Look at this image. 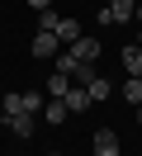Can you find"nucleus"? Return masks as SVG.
I'll return each mask as SVG.
<instances>
[{
  "label": "nucleus",
  "instance_id": "obj_2",
  "mask_svg": "<svg viewBox=\"0 0 142 156\" xmlns=\"http://www.w3.org/2000/svg\"><path fill=\"white\" fill-rule=\"evenodd\" d=\"M0 123H5L14 137H33V133H38V118H33V114H5Z\"/></svg>",
  "mask_w": 142,
  "mask_h": 156
},
{
  "label": "nucleus",
  "instance_id": "obj_15",
  "mask_svg": "<svg viewBox=\"0 0 142 156\" xmlns=\"http://www.w3.org/2000/svg\"><path fill=\"white\" fill-rule=\"evenodd\" d=\"M85 90H90V104H100V99H109V80H104V76H95V80H90Z\"/></svg>",
  "mask_w": 142,
  "mask_h": 156
},
{
  "label": "nucleus",
  "instance_id": "obj_4",
  "mask_svg": "<svg viewBox=\"0 0 142 156\" xmlns=\"http://www.w3.org/2000/svg\"><path fill=\"white\" fill-rule=\"evenodd\" d=\"M90 147H95V156H118V133L114 128H100Z\"/></svg>",
  "mask_w": 142,
  "mask_h": 156
},
{
  "label": "nucleus",
  "instance_id": "obj_6",
  "mask_svg": "<svg viewBox=\"0 0 142 156\" xmlns=\"http://www.w3.org/2000/svg\"><path fill=\"white\" fill-rule=\"evenodd\" d=\"M71 57L76 62H95V57H100V38H85V33H81V38L71 43Z\"/></svg>",
  "mask_w": 142,
  "mask_h": 156
},
{
  "label": "nucleus",
  "instance_id": "obj_1",
  "mask_svg": "<svg viewBox=\"0 0 142 156\" xmlns=\"http://www.w3.org/2000/svg\"><path fill=\"white\" fill-rule=\"evenodd\" d=\"M133 5H137V0H109V5L100 10V24L104 29H109V24H128L133 19Z\"/></svg>",
  "mask_w": 142,
  "mask_h": 156
},
{
  "label": "nucleus",
  "instance_id": "obj_18",
  "mask_svg": "<svg viewBox=\"0 0 142 156\" xmlns=\"http://www.w3.org/2000/svg\"><path fill=\"white\" fill-rule=\"evenodd\" d=\"M28 5H33V10H47V5H52V0H28Z\"/></svg>",
  "mask_w": 142,
  "mask_h": 156
},
{
  "label": "nucleus",
  "instance_id": "obj_12",
  "mask_svg": "<svg viewBox=\"0 0 142 156\" xmlns=\"http://www.w3.org/2000/svg\"><path fill=\"white\" fill-rule=\"evenodd\" d=\"M123 99H128L133 109L142 104V76H128V80H123Z\"/></svg>",
  "mask_w": 142,
  "mask_h": 156
},
{
  "label": "nucleus",
  "instance_id": "obj_8",
  "mask_svg": "<svg viewBox=\"0 0 142 156\" xmlns=\"http://www.w3.org/2000/svg\"><path fill=\"white\" fill-rule=\"evenodd\" d=\"M43 118H47V123H66V118H71L66 99H47V104H43Z\"/></svg>",
  "mask_w": 142,
  "mask_h": 156
},
{
  "label": "nucleus",
  "instance_id": "obj_21",
  "mask_svg": "<svg viewBox=\"0 0 142 156\" xmlns=\"http://www.w3.org/2000/svg\"><path fill=\"white\" fill-rule=\"evenodd\" d=\"M47 156H62V151H47Z\"/></svg>",
  "mask_w": 142,
  "mask_h": 156
},
{
  "label": "nucleus",
  "instance_id": "obj_20",
  "mask_svg": "<svg viewBox=\"0 0 142 156\" xmlns=\"http://www.w3.org/2000/svg\"><path fill=\"white\" fill-rule=\"evenodd\" d=\"M137 123H142V104H137Z\"/></svg>",
  "mask_w": 142,
  "mask_h": 156
},
{
  "label": "nucleus",
  "instance_id": "obj_11",
  "mask_svg": "<svg viewBox=\"0 0 142 156\" xmlns=\"http://www.w3.org/2000/svg\"><path fill=\"white\" fill-rule=\"evenodd\" d=\"M43 104H47V95H43V90H24V114H43Z\"/></svg>",
  "mask_w": 142,
  "mask_h": 156
},
{
  "label": "nucleus",
  "instance_id": "obj_19",
  "mask_svg": "<svg viewBox=\"0 0 142 156\" xmlns=\"http://www.w3.org/2000/svg\"><path fill=\"white\" fill-rule=\"evenodd\" d=\"M137 43H142V24H137Z\"/></svg>",
  "mask_w": 142,
  "mask_h": 156
},
{
  "label": "nucleus",
  "instance_id": "obj_9",
  "mask_svg": "<svg viewBox=\"0 0 142 156\" xmlns=\"http://www.w3.org/2000/svg\"><path fill=\"white\" fill-rule=\"evenodd\" d=\"M66 85H71V76L52 71V76H47V85H43V95H47V99H62V95H66Z\"/></svg>",
  "mask_w": 142,
  "mask_h": 156
},
{
  "label": "nucleus",
  "instance_id": "obj_5",
  "mask_svg": "<svg viewBox=\"0 0 142 156\" xmlns=\"http://www.w3.org/2000/svg\"><path fill=\"white\" fill-rule=\"evenodd\" d=\"M66 109H71V114H85V109H90V90H85V85H66Z\"/></svg>",
  "mask_w": 142,
  "mask_h": 156
},
{
  "label": "nucleus",
  "instance_id": "obj_7",
  "mask_svg": "<svg viewBox=\"0 0 142 156\" xmlns=\"http://www.w3.org/2000/svg\"><path fill=\"white\" fill-rule=\"evenodd\" d=\"M123 71L128 76H142V43H128L123 48Z\"/></svg>",
  "mask_w": 142,
  "mask_h": 156
},
{
  "label": "nucleus",
  "instance_id": "obj_10",
  "mask_svg": "<svg viewBox=\"0 0 142 156\" xmlns=\"http://www.w3.org/2000/svg\"><path fill=\"white\" fill-rule=\"evenodd\" d=\"M95 76H100V71H95V62H76V71H71V85H90Z\"/></svg>",
  "mask_w": 142,
  "mask_h": 156
},
{
  "label": "nucleus",
  "instance_id": "obj_13",
  "mask_svg": "<svg viewBox=\"0 0 142 156\" xmlns=\"http://www.w3.org/2000/svg\"><path fill=\"white\" fill-rule=\"evenodd\" d=\"M38 29H47V33H57V29H62V14H57L52 5H47V10H38Z\"/></svg>",
  "mask_w": 142,
  "mask_h": 156
},
{
  "label": "nucleus",
  "instance_id": "obj_14",
  "mask_svg": "<svg viewBox=\"0 0 142 156\" xmlns=\"http://www.w3.org/2000/svg\"><path fill=\"white\" fill-rule=\"evenodd\" d=\"M5 114H24V95H0V118Z\"/></svg>",
  "mask_w": 142,
  "mask_h": 156
},
{
  "label": "nucleus",
  "instance_id": "obj_16",
  "mask_svg": "<svg viewBox=\"0 0 142 156\" xmlns=\"http://www.w3.org/2000/svg\"><path fill=\"white\" fill-rule=\"evenodd\" d=\"M57 38H62V43H76V38H81V24H76V19H62V29H57Z\"/></svg>",
  "mask_w": 142,
  "mask_h": 156
},
{
  "label": "nucleus",
  "instance_id": "obj_17",
  "mask_svg": "<svg viewBox=\"0 0 142 156\" xmlns=\"http://www.w3.org/2000/svg\"><path fill=\"white\" fill-rule=\"evenodd\" d=\"M57 71H62V76H71V71H76V57H71V48H66V52H57Z\"/></svg>",
  "mask_w": 142,
  "mask_h": 156
},
{
  "label": "nucleus",
  "instance_id": "obj_3",
  "mask_svg": "<svg viewBox=\"0 0 142 156\" xmlns=\"http://www.w3.org/2000/svg\"><path fill=\"white\" fill-rule=\"evenodd\" d=\"M62 52V38L57 33H47V29H38V38H33V57H57Z\"/></svg>",
  "mask_w": 142,
  "mask_h": 156
}]
</instances>
